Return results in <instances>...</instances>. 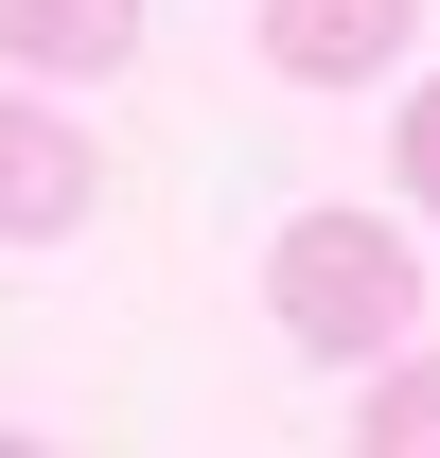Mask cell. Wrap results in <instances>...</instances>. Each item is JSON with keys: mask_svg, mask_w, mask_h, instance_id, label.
Wrapping results in <instances>:
<instances>
[{"mask_svg": "<svg viewBox=\"0 0 440 458\" xmlns=\"http://www.w3.org/2000/svg\"><path fill=\"white\" fill-rule=\"evenodd\" d=\"M265 318L317 352V370H370V352L423 335V247H405L387 212H300L265 247Z\"/></svg>", "mask_w": 440, "mask_h": 458, "instance_id": "obj_1", "label": "cell"}, {"mask_svg": "<svg viewBox=\"0 0 440 458\" xmlns=\"http://www.w3.org/2000/svg\"><path fill=\"white\" fill-rule=\"evenodd\" d=\"M423 36V0H265V71L282 89H370Z\"/></svg>", "mask_w": 440, "mask_h": 458, "instance_id": "obj_2", "label": "cell"}, {"mask_svg": "<svg viewBox=\"0 0 440 458\" xmlns=\"http://www.w3.org/2000/svg\"><path fill=\"white\" fill-rule=\"evenodd\" d=\"M89 194H106V159H89L54 106H18V89H0V229H18V247H54V229H89Z\"/></svg>", "mask_w": 440, "mask_h": 458, "instance_id": "obj_3", "label": "cell"}, {"mask_svg": "<svg viewBox=\"0 0 440 458\" xmlns=\"http://www.w3.org/2000/svg\"><path fill=\"white\" fill-rule=\"evenodd\" d=\"M0 54L36 71V89H89V71L141 54V0H0Z\"/></svg>", "mask_w": 440, "mask_h": 458, "instance_id": "obj_4", "label": "cell"}, {"mask_svg": "<svg viewBox=\"0 0 440 458\" xmlns=\"http://www.w3.org/2000/svg\"><path fill=\"white\" fill-rule=\"evenodd\" d=\"M370 458H440V352H370V405H352Z\"/></svg>", "mask_w": 440, "mask_h": 458, "instance_id": "obj_5", "label": "cell"}, {"mask_svg": "<svg viewBox=\"0 0 440 458\" xmlns=\"http://www.w3.org/2000/svg\"><path fill=\"white\" fill-rule=\"evenodd\" d=\"M387 176H405V194H423V212H440V71H423V89H405V141H387Z\"/></svg>", "mask_w": 440, "mask_h": 458, "instance_id": "obj_6", "label": "cell"}]
</instances>
